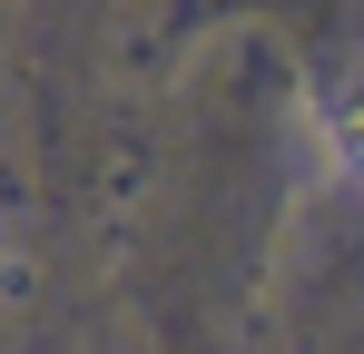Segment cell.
Returning <instances> with one entry per match:
<instances>
[{
    "mask_svg": "<svg viewBox=\"0 0 364 354\" xmlns=\"http://www.w3.org/2000/svg\"><path fill=\"white\" fill-rule=\"evenodd\" d=\"M335 148H345V168H364V79L335 99Z\"/></svg>",
    "mask_w": 364,
    "mask_h": 354,
    "instance_id": "obj_1",
    "label": "cell"
}]
</instances>
